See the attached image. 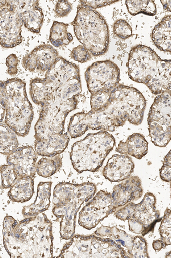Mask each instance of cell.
<instances>
[{"instance_id":"cell-1","label":"cell","mask_w":171,"mask_h":258,"mask_svg":"<svg viewBox=\"0 0 171 258\" xmlns=\"http://www.w3.org/2000/svg\"><path fill=\"white\" fill-rule=\"evenodd\" d=\"M29 86L32 101L41 106L35 126V151L43 157L60 155L70 141L64 133L66 118L76 109L82 91L80 70L60 57L45 78L32 79Z\"/></svg>"},{"instance_id":"cell-2","label":"cell","mask_w":171,"mask_h":258,"mask_svg":"<svg viewBox=\"0 0 171 258\" xmlns=\"http://www.w3.org/2000/svg\"><path fill=\"white\" fill-rule=\"evenodd\" d=\"M146 100L134 87L119 84L111 93L107 106L99 111L79 113L70 118L68 134L72 139L89 129L113 132L127 121L138 126L143 122Z\"/></svg>"},{"instance_id":"cell-3","label":"cell","mask_w":171,"mask_h":258,"mask_svg":"<svg viewBox=\"0 0 171 258\" xmlns=\"http://www.w3.org/2000/svg\"><path fill=\"white\" fill-rule=\"evenodd\" d=\"M3 245L11 257H52V223L43 212L18 221H3Z\"/></svg>"},{"instance_id":"cell-4","label":"cell","mask_w":171,"mask_h":258,"mask_svg":"<svg viewBox=\"0 0 171 258\" xmlns=\"http://www.w3.org/2000/svg\"><path fill=\"white\" fill-rule=\"evenodd\" d=\"M44 14L39 1L0 2V44L4 48H14L22 42V27L39 33Z\"/></svg>"},{"instance_id":"cell-5","label":"cell","mask_w":171,"mask_h":258,"mask_svg":"<svg viewBox=\"0 0 171 258\" xmlns=\"http://www.w3.org/2000/svg\"><path fill=\"white\" fill-rule=\"evenodd\" d=\"M128 76L159 95L171 90V60H161L152 49L139 45L132 48L127 63Z\"/></svg>"},{"instance_id":"cell-6","label":"cell","mask_w":171,"mask_h":258,"mask_svg":"<svg viewBox=\"0 0 171 258\" xmlns=\"http://www.w3.org/2000/svg\"><path fill=\"white\" fill-rule=\"evenodd\" d=\"M0 99L1 122L5 116L4 123L17 135H28L34 114L27 97L26 83L18 78L1 81Z\"/></svg>"},{"instance_id":"cell-7","label":"cell","mask_w":171,"mask_h":258,"mask_svg":"<svg viewBox=\"0 0 171 258\" xmlns=\"http://www.w3.org/2000/svg\"><path fill=\"white\" fill-rule=\"evenodd\" d=\"M97 187L93 183L73 184L62 182L54 189L53 213L60 220V235L65 240H70L75 234L78 211L82 204L93 198Z\"/></svg>"},{"instance_id":"cell-8","label":"cell","mask_w":171,"mask_h":258,"mask_svg":"<svg viewBox=\"0 0 171 258\" xmlns=\"http://www.w3.org/2000/svg\"><path fill=\"white\" fill-rule=\"evenodd\" d=\"M71 24L79 42L93 56H102L107 52L109 30L105 19L98 11L79 4L76 18Z\"/></svg>"},{"instance_id":"cell-9","label":"cell","mask_w":171,"mask_h":258,"mask_svg":"<svg viewBox=\"0 0 171 258\" xmlns=\"http://www.w3.org/2000/svg\"><path fill=\"white\" fill-rule=\"evenodd\" d=\"M115 145L114 136L107 131L90 133L73 145L70 156L74 169L79 173L97 171Z\"/></svg>"},{"instance_id":"cell-10","label":"cell","mask_w":171,"mask_h":258,"mask_svg":"<svg viewBox=\"0 0 171 258\" xmlns=\"http://www.w3.org/2000/svg\"><path fill=\"white\" fill-rule=\"evenodd\" d=\"M62 248L59 257H130L126 249L98 236H74Z\"/></svg>"},{"instance_id":"cell-11","label":"cell","mask_w":171,"mask_h":258,"mask_svg":"<svg viewBox=\"0 0 171 258\" xmlns=\"http://www.w3.org/2000/svg\"><path fill=\"white\" fill-rule=\"evenodd\" d=\"M156 204L155 196L147 193L140 203H128L118 208L114 213L118 219L122 221L128 220L129 229L131 232L144 236L152 231L161 219Z\"/></svg>"},{"instance_id":"cell-12","label":"cell","mask_w":171,"mask_h":258,"mask_svg":"<svg viewBox=\"0 0 171 258\" xmlns=\"http://www.w3.org/2000/svg\"><path fill=\"white\" fill-rule=\"evenodd\" d=\"M148 124L153 144L165 147L171 140V90L155 98L150 109Z\"/></svg>"},{"instance_id":"cell-13","label":"cell","mask_w":171,"mask_h":258,"mask_svg":"<svg viewBox=\"0 0 171 258\" xmlns=\"http://www.w3.org/2000/svg\"><path fill=\"white\" fill-rule=\"evenodd\" d=\"M120 69L114 62H95L87 69L85 80L91 95L99 92L111 93L119 84Z\"/></svg>"},{"instance_id":"cell-14","label":"cell","mask_w":171,"mask_h":258,"mask_svg":"<svg viewBox=\"0 0 171 258\" xmlns=\"http://www.w3.org/2000/svg\"><path fill=\"white\" fill-rule=\"evenodd\" d=\"M117 209L112 194L100 191L83 208L79 213L78 223L86 230H92Z\"/></svg>"},{"instance_id":"cell-15","label":"cell","mask_w":171,"mask_h":258,"mask_svg":"<svg viewBox=\"0 0 171 258\" xmlns=\"http://www.w3.org/2000/svg\"><path fill=\"white\" fill-rule=\"evenodd\" d=\"M95 235L109 239L126 249L130 257H149L147 241L143 236H132L116 227L101 226Z\"/></svg>"},{"instance_id":"cell-16","label":"cell","mask_w":171,"mask_h":258,"mask_svg":"<svg viewBox=\"0 0 171 258\" xmlns=\"http://www.w3.org/2000/svg\"><path fill=\"white\" fill-rule=\"evenodd\" d=\"M37 155L30 146L19 148L7 156V164L13 166L18 177L33 178L36 173Z\"/></svg>"},{"instance_id":"cell-17","label":"cell","mask_w":171,"mask_h":258,"mask_svg":"<svg viewBox=\"0 0 171 258\" xmlns=\"http://www.w3.org/2000/svg\"><path fill=\"white\" fill-rule=\"evenodd\" d=\"M56 49L48 44L41 45L25 56L23 68L30 72H48L59 58Z\"/></svg>"},{"instance_id":"cell-18","label":"cell","mask_w":171,"mask_h":258,"mask_svg":"<svg viewBox=\"0 0 171 258\" xmlns=\"http://www.w3.org/2000/svg\"><path fill=\"white\" fill-rule=\"evenodd\" d=\"M135 165L127 155H115L108 161L103 169V175L112 182H120L127 180L134 171Z\"/></svg>"},{"instance_id":"cell-19","label":"cell","mask_w":171,"mask_h":258,"mask_svg":"<svg viewBox=\"0 0 171 258\" xmlns=\"http://www.w3.org/2000/svg\"><path fill=\"white\" fill-rule=\"evenodd\" d=\"M143 189L140 178L131 176L121 184L114 186L112 194L114 205L117 209L137 201L142 197Z\"/></svg>"},{"instance_id":"cell-20","label":"cell","mask_w":171,"mask_h":258,"mask_svg":"<svg viewBox=\"0 0 171 258\" xmlns=\"http://www.w3.org/2000/svg\"><path fill=\"white\" fill-rule=\"evenodd\" d=\"M116 151L140 160L148 153V143L143 135L134 133L129 136L126 141H120Z\"/></svg>"},{"instance_id":"cell-21","label":"cell","mask_w":171,"mask_h":258,"mask_svg":"<svg viewBox=\"0 0 171 258\" xmlns=\"http://www.w3.org/2000/svg\"><path fill=\"white\" fill-rule=\"evenodd\" d=\"M52 182H41L37 187V198L34 203L24 207L22 210L24 216H35L47 211L51 204Z\"/></svg>"},{"instance_id":"cell-22","label":"cell","mask_w":171,"mask_h":258,"mask_svg":"<svg viewBox=\"0 0 171 258\" xmlns=\"http://www.w3.org/2000/svg\"><path fill=\"white\" fill-rule=\"evenodd\" d=\"M34 194V181L31 177H18L10 188L8 197L12 201L24 203L29 201Z\"/></svg>"},{"instance_id":"cell-23","label":"cell","mask_w":171,"mask_h":258,"mask_svg":"<svg viewBox=\"0 0 171 258\" xmlns=\"http://www.w3.org/2000/svg\"><path fill=\"white\" fill-rule=\"evenodd\" d=\"M152 38L161 51L171 52V15L165 16L154 28Z\"/></svg>"},{"instance_id":"cell-24","label":"cell","mask_w":171,"mask_h":258,"mask_svg":"<svg viewBox=\"0 0 171 258\" xmlns=\"http://www.w3.org/2000/svg\"><path fill=\"white\" fill-rule=\"evenodd\" d=\"M69 25L54 22L50 31L49 40L54 47L60 48L68 45L73 40V37L68 32Z\"/></svg>"},{"instance_id":"cell-25","label":"cell","mask_w":171,"mask_h":258,"mask_svg":"<svg viewBox=\"0 0 171 258\" xmlns=\"http://www.w3.org/2000/svg\"><path fill=\"white\" fill-rule=\"evenodd\" d=\"M62 165V156L46 157L41 159L36 165V173L39 176L48 178L59 171Z\"/></svg>"},{"instance_id":"cell-26","label":"cell","mask_w":171,"mask_h":258,"mask_svg":"<svg viewBox=\"0 0 171 258\" xmlns=\"http://www.w3.org/2000/svg\"><path fill=\"white\" fill-rule=\"evenodd\" d=\"M16 133L4 122L0 124V152L9 155L18 149L19 143Z\"/></svg>"},{"instance_id":"cell-27","label":"cell","mask_w":171,"mask_h":258,"mask_svg":"<svg viewBox=\"0 0 171 258\" xmlns=\"http://www.w3.org/2000/svg\"><path fill=\"white\" fill-rule=\"evenodd\" d=\"M129 13L132 15L143 14L148 16H155L157 13L156 4L154 1H126Z\"/></svg>"},{"instance_id":"cell-28","label":"cell","mask_w":171,"mask_h":258,"mask_svg":"<svg viewBox=\"0 0 171 258\" xmlns=\"http://www.w3.org/2000/svg\"><path fill=\"white\" fill-rule=\"evenodd\" d=\"M161 240L166 246L171 245V210H165L159 228Z\"/></svg>"},{"instance_id":"cell-29","label":"cell","mask_w":171,"mask_h":258,"mask_svg":"<svg viewBox=\"0 0 171 258\" xmlns=\"http://www.w3.org/2000/svg\"><path fill=\"white\" fill-rule=\"evenodd\" d=\"M2 188L10 189L18 178L13 166L10 165L1 166Z\"/></svg>"},{"instance_id":"cell-30","label":"cell","mask_w":171,"mask_h":258,"mask_svg":"<svg viewBox=\"0 0 171 258\" xmlns=\"http://www.w3.org/2000/svg\"><path fill=\"white\" fill-rule=\"evenodd\" d=\"M111 93V92H99L91 95V111H99L105 108L110 101Z\"/></svg>"},{"instance_id":"cell-31","label":"cell","mask_w":171,"mask_h":258,"mask_svg":"<svg viewBox=\"0 0 171 258\" xmlns=\"http://www.w3.org/2000/svg\"><path fill=\"white\" fill-rule=\"evenodd\" d=\"M114 32L116 37L120 39H127L132 35V29L127 21L119 19L114 24Z\"/></svg>"},{"instance_id":"cell-32","label":"cell","mask_w":171,"mask_h":258,"mask_svg":"<svg viewBox=\"0 0 171 258\" xmlns=\"http://www.w3.org/2000/svg\"><path fill=\"white\" fill-rule=\"evenodd\" d=\"M93 55L84 45H78L70 53V57L80 63H85L91 59Z\"/></svg>"},{"instance_id":"cell-33","label":"cell","mask_w":171,"mask_h":258,"mask_svg":"<svg viewBox=\"0 0 171 258\" xmlns=\"http://www.w3.org/2000/svg\"><path fill=\"white\" fill-rule=\"evenodd\" d=\"M160 175L162 181L171 182V149L164 158L160 170Z\"/></svg>"},{"instance_id":"cell-34","label":"cell","mask_w":171,"mask_h":258,"mask_svg":"<svg viewBox=\"0 0 171 258\" xmlns=\"http://www.w3.org/2000/svg\"><path fill=\"white\" fill-rule=\"evenodd\" d=\"M73 4L69 1L66 0H60L57 2L56 7V15L59 18H64L68 16L72 11Z\"/></svg>"},{"instance_id":"cell-35","label":"cell","mask_w":171,"mask_h":258,"mask_svg":"<svg viewBox=\"0 0 171 258\" xmlns=\"http://www.w3.org/2000/svg\"><path fill=\"white\" fill-rule=\"evenodd\" d=\"M7 73L10 76H15L18 73V59L15 54H11L6 59Z\"/></svg>"},{"instance_id":"cell-36","label":"cell","mask_w":171,"mask_h":258,"mask_svg":"<svg viewBox=\"0 0 171 258\" xmlns=\"http://www.w3.org/2000/svg\"><path fill=\"white\" fill-rule=\"evenodd\" d=\"M117 1H111V0H105V1H85L81 0L80 3L81 5L91 8V9L96 10L98 8L110 5V4L116 3Z\"/></svg>"},{"instance_id":"cell-37","label":"cell","mask_w":171,"mask_h":258,"mask_svg":"<svg viewBox=\"0 0 171 258\" xmlns=\"http://www.w3.org/2000/svg\"><path fill=\"white\" fill-rule=\"evenodd\" d=\"M152 246L156 252H159L162 249H165L166 246L161 240L154 241Z\"/></svg>"},{"instance_id":"cell-38","label":"cell","mask_w":171,"mask_h":258,"mask_svg":"<svg viewBox=\"0 0 171 258\" xmlns=\"http://www.w3.org/2000/svg\"><path fill=\"white\" fill-rule=\"evenodd\" d=\"M164 9L171 12V1H161Z\"/></svg>"},{"instance_id":"cell-39","label":"cell","mask_w":171,"mask_h":258,"mask_svg":"<svg viewBox=\"0 0 171 258\" xmlns=\"http://www.w3.org/2000/svg\"><path fill=\"white\" fill-rule=\"evenodd\" d=\"M165 257H171V251H170L169 252H168V253H167V254H166Z\"/></svg>"},{"instance_id":"cell-40","label":"cell","mask_w":171,"mask_h":258,"mask_svg":"<svg viewBox=\"0 0 171 258\" xmlns=\"http://www.w3.org/2000/svg\"><path fill=\"white\" fill-rule=\"evenodd\" d=\"M170 189H171V184H170Z\"/></svg>"}]
</instances>
